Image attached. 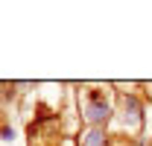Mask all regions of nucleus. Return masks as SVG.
Returning a JSON list of instances; mask_svg holds the SVG:
<instances>
[{
  "instance_id": "f257e3e1",
  "label": "nucleus",
  "mask_w": 152,
  "mask_h": 146,
  "mask_svg": "<svg viewBox=\"0 0 152 146\" xmlns=\"http://www.w3.org/2000/svg\"><path fill=\"white\" fill-rule=\"evenodd\" d=\"M108 114H111L108 102H105L96 91H91L88 99H85V117H88L91 123H102V120H108Z\"/></svg>"
},
{
  "instance_id": "f03ea898",
  "label": "nucleus",
  "mask_w": 152,
  "mask_h": 146,
  "mask_svg": "<svg viewBox=\"0 0 152 146\" xmlns=\"http://www.w3.org/2000/svg\"><path fill=\"white\" fill-rule=\"evenodd\" d=\"M123 105H126V123L137 126V123H140V108H137V99L126 96V99H123Z\"/></svg>"
},
{
  "instance_id": "7ed1b4c3",
  "label": "nucleus",
  "mask_w": 152,
  "mask_h": 146,
  "mask_svg": "<svg viewBox=\"0 0 152 146\" xmlns=\"http://www.w3.org/2000/svg\"><path fill=\"white\" fill-rule=\"evenodd\" d=\"M82 146H105V134L99 128H91L85 137H82Z\"/></svg>"
}]
</instances>
